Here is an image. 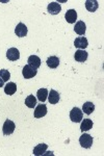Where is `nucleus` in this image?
<instances>
[{
	"instance_id": "nucleus-1",
	"label": "nucleus",
	"mask_w": 104,
	"mask_h": 156,
	"mask_svg": "<svg viewBox=\"0 0 104 156\" xmlns=\"http://www.w3.org/2000/svg\"><path fill=\"white\" fill-rule=\"evenodd\" d=\"M93 136H91L88 133H83L82 135L79 138V144L82 148H85V149H90L93 145Z\"/></svg>"
},
{
	"instance_id": "nucleus-2",
	"label": "nucleus",
	"mask_w": 104,
	"mask_h": 156,
	"mask_svg": "<svg viewBox=\"0 0 104 156\" xmlns=\"http://www.w3.org/2000/svg\"><path fill=\"white\" fill-rule=\"evenodd\" d=\"M83 118V112L78 107H74L70 112V119L74 123H80Z\"/></svg>"
},
{
	"instance_id": "nucleus-3",
	"label": "nucleus",
	"mask_w": 104,
	"mask_h": 156,
	"mask_svg": "<svg viewBox=\"0 0 104 156\" xmlns=\"http://www.w3.org/2000/svg\"><path fill=\"white\" fill-rule=\"evenodd\" d=\"M15 128H16V125L13 122L12 120H6L3 124V127H2V131H3L4 135H11L12 133H14Z\"/></svg>"
},
{
	"instance_id": "nucleus-4",
	"label": "nucleus",
	"mask_w": 104,
	"mask_h": 156,
	"mask_svg": "<svg viewBox=\"0 0 104 156\" xmlns=\"http://www.w3.org/2000/svg\"><path fill=\"white\" fill-rule=\"evenodd\" d=\"M47 112L48 110H47L46 104L41 103V104L38 105L34 109V118H37V119H41V118L45 117V115H47Z\"/></svg>"
},
{
	"instance_id": "nucleus-5",
	"label": "nucleus",
	"mask_w": 104,
	"mask_h": 156,
	"mask_svg": "<svg viewBox=\"0 0 104 156\" xmlns=\"http://www.w3.org/2000/svg\"><path fill=\"white\" fill-rule=\"evenodd\" d=\"M48 12H49L50 15H58L62 11V6H60V4L58 3V2H50L49 4H48Z\"/></svg>"
},
{
	"instance_id": "nucleus-6",
	"label": "nucleus",
	"mask_w": 104,
	"mask_h": 156,
	"mask_svg": "<svg viewBox=\"0 0 104 156\" xmlns=\"http://www.w3.org/2000/svg\"><path fill=\"white\" fill-rule=\"evenodd\" d=\"M37 73H38L37 70L32 69L28 65H26V66L23 68V70H22V75H23V77L25 79H30V78L34 77L35 75H37Z\"/></svg>"
},
{
	"instance_id": "nucleus-7",
	"label": "nucleus",
	"mask_w": 104,
	"mask_h": 156,
	"mask_svg": "<svg viewBox=\"0 0 104 156\" xmlns=\"http://www.w3.org/2000/svg\"><path fill=\"white\" fill-rule=\"evenodd\" d=\"M27 31H28V29H27L26 25L23 24L22 22H20V23L16 26V28H15V34H16L17 37H26Z\"/></svg>"
},
{
	"instance_id": "nucleus-8",
	"label": "nucleus",
	"mask_w": 104,
	"mask_h": 156,
	"mask_svg": "<svg viewBox=\"0 0 104 156\" xmlns=\"http://www.w3.org/2000/svg\"><path fill=\"white\" fill-rule=\"evenodd\" d=\"M27 62H28V66L34 70H38L41 67V58L37 55H30Z\"/></svg>"
},
{
	"instance_id": "nucleus-9",
	"label": "nucleus",
	"mask_w": 104,
	"mask_h": 156,
	"mask_svg": "<svg viewBox=\"0 0 104 156\" xmlns=\"http://www.w3.org/2000/svg\"><path fill=\"white\" fill-rule=\"evenodd\" d=\"M6 57L9 60H12V62H15V60H18L20 58V52L19 50L17 48H15V47H13V48H9L7 50L6 52Z\"/></svg>"
},
{
	"instance_id": "nucleus-10",
	"label": "nucleus",
	"mask_w": 104,
	"mask_h": 156,
	"mask_svg": "<svg viewBox=\"0 0 104 156\" xmlns=\"http://www.w3.org/2000/svg\"><path fill=\"white\" fill-rule=\"evenodd\" d=\"M74 45H75L76 48L83 50V49H85L88 46V40L85 39L84 37H76V39H75Z\"/></svg>"
},
{
	"instance_id": "nucleus-11",
	"label": "nucleus",
	"mask_w": 104,
	"mask_h": 156,
	"mask_svg": "<svg viewBox=\"0 0 104 156\" xmlns=\"http://www.w3.org/2000/svg\"><path fill=\"white\" fill-rule=\"evenodd\" d=\"M88 52L85 51V50H81V49H78L74 54V58L76 62H85V60L88 59Z\"/></svg>"
},
{
	"instance_id": "nucleus-12",
	"label": "nucleus",
	"mask_w": 104,
	"mask_h": 156,
	"mask_svg": "<svg viewBox=\"0 0 104 156\" xmlns=\"http://www.w3.org/2000/svg\"><path fill=\"white\" fill-rule=\"evenodd\" d=\"M65 18L67 20L68 23L70 24L75 23L77 21V12H76L75 9H69V11H67V12H66Z\"/></svg>"
},
{
	"instance_id": "nucleus-13",
	"label": "nucleus",
	"mask_w": 104,
	"mask_h": 156,
	"mask_svg": "<svg viewBox=\"0 0 104 156\" xmlns=\"http://www.w3.org/2000/svg\"><path fill=\"white\" fill-rule=\"evenodd\" d=\"M85 30H87V26H85V23L83 21H78L77 23L75 24L74 27V31L79 36H83L85 34Z\"/></svg>"
},
{
	"instance_id": "nucleus-14",
	"label": "nucleus",
	"mask_w": 104,
	"mask_h": 156,
	"mask_svg": "<svg viewBox=\"0 0 104 156\" xmlns=\"http://www.w3.org/2000/svg\"><path fill=\"white\" fill-rule=\"evenodd\" d=\"M47 99H48V101H49V103H51V104H56V103H58V101H59L60 96L56 90H50V94H48Z\"/></svg>"
},
{
	"instance_id": "nucleus-15",
	"label": "nucleus",
	"mask_w": 104,
	"mask_h": 156,
	"mask_svg": "<svg viewBox=\"0 0 104 156\" xmlns=\"http://www.w3.org/2000/svg\"><path fill=\"white\" fill-rule=\"evenodd\" d=\"M98 6H99V4H98L97 0H87V1H85V7H87L88 11L91 12L97 11Z\"/></svg>"
},
{
	"instance_id": "nucleus-16",
	"label": "nucleus",
	"mask_w": 104,
	"mask_h": 156,
	"mask_svg": "<svg viewBox=\"0 0 104 156\" xmlns=\"http://www.w3.org/2000/svg\"><path fill=\"white\" fill-rule=\"evenodd\" d=\"M94 123L92 120L90 119H83V121L81 122V125H80V130L82 132L84 131H88L90 129H92Z\"/></svg>"
},
{
	"instance_id": "nucleus-17",
	"label": "nucleus",
	"mask_w": 104,
	"mask_h": 156,
	"mask_svg": "<svg viewBox=\"0 0 104 156\" xmlns=\"http://www.w3.org/2000/svg\"><path fill=\"white\" fill-rule=\"evenodd\" d=\"M46 62H47V66L49 68L55 69V68H57L58 65H59V58H58L57 56H50L47 58Z\"/></svg>"
},
{
	"instance_id": "nucleus-18",
	"label": "nucleus",
	"mask_w": 104,
	"mask_h": 156,
	"mask_svg": "<svg viewBox=\"0 0 104 156\" xmlns=\"http://www.w3.org/2000/svg\"><path fill=\"white\" fill-rule=\"evenodd\" d=\"M47 148H48V145L40 144V145H38L37 147H34V152H32V153H34V155H37V156L44 155L45 152H46V150H47Z\"/></svg>"
},
{
	"instance_id": "nucleus-19",
	"label": "nucleus",
	"mask_w": 104,
	"mask_h": 156,
	"mask_svg": "<svg viewBox=\"0 0 104 156\" xmlns=\"http://www.w3.org/2000/svg\"><path fill=\"white\" fill-rule=\"evenodd\" d=\"M17 92V85L16 83H14V82H9L5 87H4V93H5L6 95H14L15 93Z\"/></svg>"
},
{
	"instance_id": "nucleus-20",
	"label": "nucleus",
	"mask_w": 104,
	"mask_h": 156,
	"mask_svg": "<svg viewBox=\"0 0 104 156\" xmlns=\"http://www.w3.org/2000/svg\"><path fill=\"white\" fill-rule=\"evenodd\" d=\"M48 90L47 89H40L37 93V98L41 102H45L48 98Z\"/></svg>"
},
{
	"instance_id": "nucleus-21",
	"label": "nucleus",
	"mask_w": 104,
	"mask_h": 156,
	"mask_svg": "<svg viewBox=\"0 0 104 156\" xmlns=\"http://www.w3.org/2000/svg\"><path fill=\"white\" fill-rule=\"evenodd\" d=\"M95 110V105L92 102H85L82 105V112L85 115H91Z\"/></svg>"
},
{
	"instance_id": "nucleus-22",
	"label": "nucleus",
	"mask_w": 104,
	"mask_h": 156,
	"mask_svg": "<svg viewBox=\"0 0 104 156\" xmlns=\"http://www.w3.org/2000/svg\"><path fill=\"white\" fill-rule=\"evenodd\" d=\"M25 105L28 108H34L37 105V98L34 95H29L27 96V98L25 99Z\"/></svg>"
},
{
	"instance_id": "nucleus-23",
	"label": "nucleus",
	"mask_w": 104,
	"mask_h": 156,
	"mask_svg": "<svg viewBox=\"0 0 104 156\" xmlns=\"http://www.w3.org/2000/svg\"><path fill=\"white\" fill-rule=\"evenodd\" d=\"M0 78H2V80H3L4 82L5 81H9V78H11V73H9L7 70L5 69H2L0 70Z\"/></svg>"
},
{
	"instance_id": "nucleus-24",
	"label": "nucleus",
	"mask_w": 104,
	"mask_h": 156,
	"mask_svg": "<svg viewBox=\"0 0 104 156\" xmlns=\"http://www.w3.org/2000/svg\"><path fill=\"white\" fill-rule=\"evenodd\" d=\"M4 85V81L2 80V78H0V87H2Z\"/></svg>"
}]
</instances>
